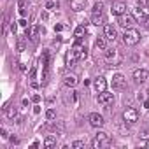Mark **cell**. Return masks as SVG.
<instances>
[{
    "label": "cell",
    "instance_id": "cell-1",
    "mask_svg": "<svg viewBox=\"0 0 149 149\" xmlns=\"http://www.w3.org/2000/svg\"><path fill=\"white\" fill-rule=\"evenodd\" d=\"M111 137L105 133V132H98L97 135H95V139L91 140V147L93 149H102V147H109L111 146Z\"/></svg>",
    "mask_w": 149,
    "mask_h": 149
},
{
    "label": "cell",
    "instance_id": "cell-2",
    "mask_svg": "<svg viewBox=\"0 0 149 149\" xmlns=\"http://www.w3.org/2000/svg\"><path fill=\"white\" fill-rule=\"evenodd\" d=\"M123 42L126 46H137L140 42V33L135 28H126L123 33Z\"/></svg>",
    "mask_w": 149,
    "mask_h": 149
},
{
    "label": "cell",
    "instance_id": "cell-3",
    "mask_svg": "<svg viewBox=\"0 0 149 149\" xmlns=\"http://www.w3.org/2000/svg\"><path fill=\"white\" fill-rule=\"evenodd\" d=\"M77 47H79V40H77V44L74 46L68 53H67V58H65V63H67V67L70 68V67H74L77 61H79V53H77Z\"/></svg>",
    "mask_w": 149,
    "mask_h": 149
},
{
    "label": "cell",
    "instance_id": "cell-4",
    "mask_svg": "<svg viewBox=\"0 0 149 149\" xmlns=\"http://www.w3.org/2000/svg\"><path fill=\"white\" fill-rule=\"evenodd\" d=\"M123 119H125V123H128V125L137 123V121H139V111L133 109V107L125 109V112H123Z\"/></svg>",
    "mask_w": 149,
    "mask_h": 149
},
{
    "label": "cell",
    "instance_id": "cell-5",
    "mask_svg": "<svg viewBox=\"0 0 149 149\" xmlns=\"http://www.w3.org/2000/svg\"><path fill=\"white\" fill-rule=\"evenodd\" d=\"M88 123L93 126V128H100V126H104V116L102 114H98V112H91L90 116H88Z\"/></svg>",
    "mask_w": 149,
    "mask_h": 149
},
{
    "label": "cell",
    "instance_id": "cell-6",
    "mask_svg": "<svg viewBox=\"0 0 149 149\" xmlns=\"http://www.w3.org/2000/svg\"><path fill=\"white\" fill-rule=\"evenodd\" d=\"M119 25L126 30V28H132V25H135V16L133 14H121L119 16Z\"/></svg>",
    "mask_w": 149,
    "mask_h": 149
},
{
    "label": "cell",
    "instance_id": "cell-7",
    "mask_svg": "<svg viewBox=\"0 0 149 149\" xmlns=\"http://www.w3.org/2000/svg\"><path fill=\"white\" fill-rule=\"evenodd\" d=\"M93 88H95L97 93L105 91V90H107V81H105V77H102V76L95 77V81H93Z\"/></svg>",
    "mask_w": 149,
    "mask_h": 149
},
{
    "label": "cell",
    "instance_id": "cell-8",
    "mask_svg": "<svg viewBox=\"0 0 149 149\" xmlns=\"http://www.w3.org/2000/svg\"><path fill=\"white\" fill-rule=\"evenodd\" d=\"M112 102H114V95H112V93H107V91L98 93V104L109 105V104H112Z\"/></svg>",
    "mask_w": 149,
    "mask_h": 149
},
{
    "label": "cell",
    "instance_id": "cell-9",
    "mask_svg": "<svg viewBox=\"0 0 149 149\" xmlns=\"http://www.w3.org/2000/svg\"><path fill=\"white\" fill-rule=\"evenodd\" d=\"M105 60L109 61V63H119V54H118V51L116 49H105Z\"/></svg>",
    "mask_w": 149,
    "mask_h": 149
},
{
    "label": "cell",
    "instance_id": "cell-10",
    "mask_svg": "<svg viewBox=\"0 0 149 149\" xmlns=\"http://www.w3.org/2000/svg\"><path fill=\"white\" fill-rule=\"evenodd\" d=\"M147 76H149V72H147L146 68H137V70L133 72V79H135L137 83H144V81L147 79Z\"/></svg>",
    "mask_w": 149,
    "mask_h": 149
},
{
    "label": "cell",
    "instance_id": "cell-11",
    "mask_svg": "<svg viewBox=\"0 0 149 149\" xmlns=\"http://www.w3.org/2000/svg\"><path fill=\"white\" fill-rule=\"evenodd\" d=\"M123 88H125V76L116 74L112 77V90H123Z\"/></svg>",
    "mask_w": 149,
    "mask_h": 149
},
{
    "label": "cell",
    "instance_id": "cell-12",
    "mask_svg": "<svg viewBox=\"0 0 149 149\" xmlns=\"http://www.w3.org/2000/svg\"><path fill=\"white\" fill-rule=\"evenodd\" d=\"M111 13H112V14H116V16L125 14V13H126V4H123V2H116V4H112Z\"/></svg>",
    "mask_w": 149,
    "mask_h": 149
},
{
    "label": "cell",
    "instance_id": "cell-13",
    "mask_svg": "<svg viewBox=\"0 0 149 149\" xmlns=\"http://www.w3.org/2000/svg\"><path fill=\"white\" fill-rule=\"evenodd\" d=\"M104 37H105L107 40H116V37H118L116 28H114L112 25H107V26H105V30H104Z\"/></svg>",
    "mask_w": 149,
    "mask_h": 149
},
{
    "label": "cell",
    "instance_id": "cell-14",
    "mask_svg": "<svg viewBox=\"0 0 149 149\" xmlns=\"http://www.w3.org/2000/svg\"><path fill=\"white\" fill-rule=\"evenodd\" d=\"M63 83H65V86H68V88H76L77 83H79V79H77V76H74V74H67L65 79H63Z\"/></svg>",
    "mask_w": 149,
    "mask_h": 149
},
{
    "label": "cell",
    "instance_id": "cell-15",
    "mask_svg": "<svg viewBox=\"0 0 149 149\" xmlns=\"http://www.w3.org/2000/svg\"><path fill=\"white\" fill-rule=\"evenodd\" d=\"M84 7H86V0H70V9H72V11L79 13V11H83Z\"/></svg>",
    "mask_w": 149,
    "mask_h": 149
},
{
    "label": "cell",
    "instance_id": "cell-16",
    "mask_svg": "<svg viewBox=\"0 0 149 149\" xmlns=\"http://www.w3.org/2000/svg\"><path fill=\"white\" fill-rule=\"evenodd\" d=\"M91 23H93L95 26H102V25L105 23V16H104L102 13H93V16H91Z\"/></svg>",
    "mask_w": 149,
    "mask_h": 149
},
{
    "label": "cell",
    "instance_id": "cell-17",
    "mask_svg": "<svg viewBox=\"0 0 149 149\" xmlns=\"http://www.w3.org/2000/svg\"><path fill=\"white\" fill-rule=\"evenodd\" d=\"M4 111H6V116H7L9 119H14V118L18 116V109H16L14 105H9V104H6Z\"/></svg>",
    "mask_w": 149,
    "mask_h": 149
},
{
    "label": "cell",
    "instance_id": "cell-18",
    "mask_svg": "<svg viewBox=\"0 0 149 149\" xmlns=\"http://www.w3.org/2000/svg\"><path fill=\"white\" fill-rule=\"evenodd\" d=\"M26 37L30 39V40H37V37H39V26H32L30 30H26Z\"/></svg>",
    "mask_w": 149,
    "mask_h": 149
},
{
    "label": "cell",
    "instance_id": "cell-19",
    "mask_svg": "<svg viewBox=\"0 0 149 149\" xmlns=\"http://www.w3.org/2000/svg\"><path fill=\"white\" fill-rule=\"evenodd\" d=\"M86 25H79L77 28H76V32H74V35H76V39H83L84 35H86Z\"/></svg>",
    "mask_w": 149,
    "mask_h": 149
},
{
    "label": "cell",
    "instance_id": "cell-20",
    "mask_svg": "<svg viewBox=\"0 0 149 149\" xmlns=\"http://www.w3.org/2000/svg\"><path fill=\"white\" fill-rule=\"evenodd\" d=\"M105 40H107L105 37H98V39L95 40V47H97V51H105V44H107Z\"/></svg>",
    "mask_w": 149,
    "mask_h": 149
},
{
    "label": "cell",
    "instance_id": "cell-21",
    "mask_svg": "<svg viewBox=\"0 0 149 149\" xmlns=\"http://www.w3.org/2000/svg\"><path fill=\"white\" fill-rule=\"evenodd\" d=\"M54 146H56V139H54V137H47V139L44 140V147L51 149V147H54Z\"/></svg>",
    "mask_w": 149,
    "mask_h": 149
},
{
    "label": "cell",
    "instance_id": "cell-22",
    "mask_svg": "<svg viewBox=\"0 0 149 149\" xmlns=\"http://www.w3.org/2000/svg\"><path fill=\"white\" fill-rule=\"evenodd\" d=\"M77 53H79V61L86 60V56H88V49L86 47H77Z\"/></svg>",
    "mask_w": 149,
    "mask_h": 149
},
{
    "label": "cell",
    "instance_id": "cell-23",
    "mask_svg": "<svg viewBox=\"0 0 149 149\" xmlns=\"http://www.w3.org/2000/svg\"><path fill=\"white\" fill-rule=\"evenodd\" d=\"M133 16H135V19H144V18H146V16H144V9H140V7L135 9V11H133Z\"/></svg>",
    "mask_w": 149,
    "mask_h": 149
},
{
    "label": "cell",
    "instance_id": "cell-24",
    "mask_svg": "<svg viewBox=\"0 0 149 149\" xmlns=\"http://www.w3.org/2000/svg\"><path fill=\"white\" fill-rule=\"evenodd\" d=\"M46 118H47L49 121H53V119L56 118V112H54L53 109H47V111H46Z\"/></svg>",
    "mask_w": 149,
    "mask_h": 149
},
{
    "label": "cell",
    "instance_id": "cell-25",
    "mask_svg": "<svg viewBox=\"0 0 149 149\" xmlns=\"http://www.w3.org/2000/svg\"><path fill=\"white\" fill-rule=\"evenodd\" d=\"M72 147L74 149H81V147H84V142L83 140H76V142H72Z\"/></svg>",
    "mask_w": 149,
    "mask_h": 149
},
{
    "label": "cell",
    "instance_id": "cell-26",
    "mask_svg": "<svg viewBox=\"0 0 149 149\" xmlns=\"http://www.w3.org/2000/svg\"><path fill=\"white\" fill-rule=\"evenodd\" d=\"M147 4H149V0H137V6H139L140 9H146Z\"/></svg>",
    "mask_w": 149,
    "mask_h": 149
},
{
    "label": "cell",
    "instance_id": "cell-27",
    "mask_svg": "<svg viewBox=\"0 0 149 149\" xmlns=\"http://www.w3.org/2000/svg\"><path fill=\"white\" fill-rule=\"evenodd\" d=\"M18 49H19V51H25V40H23V39L18 40Z\"/></svg>",
    "mask_w": 149,
    "mask_h": 149
},
{
    "label": "cell",
    "instance_id": "cell-28",
    "mask_svg": "<svg viewBox=\"0 0 149 149\" xmlns=\"http://www.w3.org/2000/svg\"><path fill=\"white\" fill-rule=\"evenodd\" d=\"M93 13H102V4H97V6L93 7Z\"/></svg>",
    "mask_w": 149,
    "mask_h": 149
},
{
    "label": "cell",
    "instance_id": "cell-29",
    "mask_svg": "<svg viewBox=\"0 0 149 149\" xmlns=\"http://www.w3.org/2000/svg\"><path fill=\"white\" fill-rule=\"evenodd\" d=\"M144 26L149 30V16H146V18H144Z\"/></svg>",
    "mask_w": 149,
    "mask_h": 149
},
{
    "label": "cell",
    "instance_id": "cell-30",
    "mask_svg": "<svg viewBox=\"0 0 149 149\" xmlns=\"http://www.w3.org/2000/svg\"><path fill=\"white\" fill-rule=\"evenodd\" d=\"M0 135H2V137H4V139H6V137H7V132H6V128H2V130H0Z\"/></svg>",
    "mask_w": 149,
    "mask_h": 149
},
{
    "label": "cell",
    "instance_id": "cell-31",
    "mask_svg": "<svg viewBox=\"0 0 149 149\" xmlns=\"http://www.w3.org/2000/svg\"><path fill=\"white\" fill-rule=\"evenodd\" d=\"M19 25H21V26H28V23H26V19H21V21H19Z\"/></svg>",
    "mask_w": 149,
    "mask_h": 149
},
{
    "label": "cell",
    "instance_id": "cell-32",
    "mask_svg": "<svg viewBox=\"0 0 149 149\" xmlns=\"http://www.w3.org/2000/svg\"><path fill=\"white\" fill-rule=\"evenodd\" d=\"M61 28H63V26H61V25H56V26H54V32H60V30H61Z\"/></svg>",
    "mask_w": 149,
    "mask_h": 149
},
{
    "label": "cell",
    "instance_id": "cell-33",
    "mask_svg": "<svg viewBox=\"0 0 149 149\" xmlns=\"http://www.w3.org/2000/svg\"><path fill=\"white\" fill-rule=\"evenodd\" d=\"M32 100H33V102H39V100H40V97H39V95H33V98H32Z\"/></svg>",
    "mask_w": 149,
    "mask_h": 149
},
{
    "label": "cell",
    "instance_id": "cell-34",
    "mask_svg": "<svg viewBox=\"0 0 149 149\" xmlns=\"http://www.w3.org/2000/svg\"><path fill=\"white\" fill-rule=\"evenodd\" d=\"M144 107H146V109H149V100H146V102H144Z\"/></svg>",
    "mask_w": 149,
    "mask_h": 149
}]
</instances>
